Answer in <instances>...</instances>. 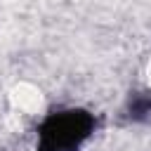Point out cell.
<instances>
[{"instance_id":"obj_1","label":"cell","mask_w":151,"mask_h":151,"mask_svg":"<svg viewBox=\"0 0 151 151\" xmlns=\"http://www.w3.org/2000/svg\"><path fill=\"white\" fill-rule=\"evenodd\" d=\"M97 118L85 109H61L38 125L35 151H78L94 132Z\"/></svg>"},{"instance_id":"obj_2","label":"cell","mask_w":151,"mask_h":151,"mask_svg":"<svg viewBox=\"0 0 151 151\" xmlns=\"http://www.w3.org/2000/svg\"><path fill=\"white\" fill-rule=\"evenodd\" d=\"M127 116L132 120H146L151 116V92H137L127 101Z\"/></svg>"}]
</instances>
